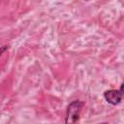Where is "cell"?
<instances>
[{"label":"cell","instance_id":"cell-3","mask_svg":"<svg viewBox=\"0 0 124 124\" xmlns=\"http://www.w3.org/2000/svg\"><path fill=\"white\" fill-rule=\"evenodd\" d=\"M5 49H8V46H3L1 47V54L4 52V50H5Z\"/></svg>","mask_w":124,"mask_h":124},{"label":"cell","instance_id":"cell-4","mask_svg":"<svg viewBox=\"0 0 124 124\" xmlns=\"http://www.w3.org/2000/svg\"><path fill=\"white\" fill-rule=\"evenodd\" d=\"M99 124H108V123H107V122H102V123H99Z\"/></svg>","mask_w":124,"mask_h":124},{"label":"cell","instance_id":"cell-1","mask_svg":"<svg viewBox=\"0 0 124 124\" xmlns=\"http://www.w3.org/2000/svg\"><path fill=\"white\" fill-rule=\"evenodd\" d=\"M83 105H84L83 102L79 100L73 101L69 104L66 111L65 124H77V122L79 120L80 112Z\"/></svg>","mask_w":124,"mask_h":124},{"label":"cell","instance_id":"cell-2","mask_svg":"<svg viewBox=\"0 0 124 124\" xmlns=\"http://www.w3.org/2000/svg\"><path fill=\"white\" fill-rule=\"evenodd\" d=\"M123 96H124V81L121 83L119 89H117V90L110 89V90H107L104 92L105 100L112 106H116V105L120 104Z\"/></svg>","mask_w":124,"mask_h":124}]
</instances>
